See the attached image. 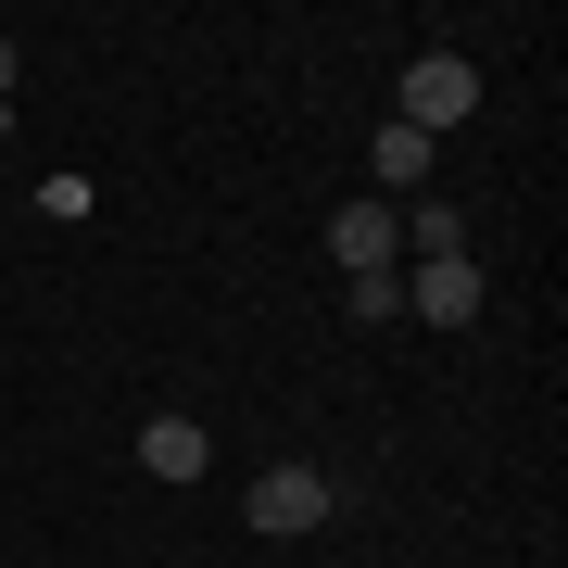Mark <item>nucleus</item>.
I'll return each instance as SVG.
<instances>
[{
	"instance_id": "f257e3e1",
	"label": "nucleus",
	"mask_w": 568,
	"mask_h": 568,
	"mask_svg": "<svg viewBox=\"0 0 568 568\" xmlns=\"http://www.w3.org/2000/svg\"><path fill=\"white\" fill-rule=\"evenodd\" d=\"M467 114H480V63H467V51H417L405 63V126L443 140V126H467Z\"/></svg>"
},
{
	"instance_id": "f03ea898",
	"label": "nucleus",
	"mask_w": 568,
	"mask_h": 568,
	"mask_svg": "<svg viewBox=\"0 0 568 568\" xmlns=\"http://www.w3.org/2000/svg\"><path fill=\"white\" fill-rule=\"evenodd\" d=\"M328 518H342L328 467H265V480H253V530H265V544H304V530H328Z\"/></svg>"
},
{
	"instance_id": "7ed1b4c3",
	"label": "nucleus",
	"mask_w": 568,
	"mask_h": 568,
	"mask_svg": "<svg viewBox=\"0 0 568 568\" xmlns=\"http://www.w3.org/2000/svg\"><path fill=\"white\" fill-rule=\"evenodd\" d=\"M328 253H342V278H379V265L405 253V215L366 190V203H342V215H328Z\"/></svg>"
},
{
	"instance_id": "20e7f679",
	"label": "nucleus",
	"mask_w": 568,
	"mask_h": 568,
	"mask_svg": "<svg viewBox=\"0 0 568 568\" xmlns=\"http://www.w3.org/2000/svg\"><path fill=\"white\" fill-rule=\"evenodd\" d=\"M405 316H429V328H467V316H480V253H429L417 278H405Z\"/></svg>"
},
{
	"instance_id": "39448f33",
	"label": "nucleus",
	"mask_w": 568,
	"mask_h": 568,
	"mask_svg": "<svg viewBox=\"0 0 568 568\" xmlns=\"http://www.w3.org/2000/svg\"><path fill=\"white\" fill-rule=\"evenodd\" d=\"M366 178H379V203H417V190H429V140H417L405 114H392L379 140H366Z\"/></svg>"
},
{
	"instance_id": "423d86ee",
	"label": "nucleus",
	"mask_w": 568,
	"mask_h": 568,
	"mask_svg": "<svg viewBox=\"0 0 568 568\" xmlns=\"http://www.w3.org/2000/svg\"><path fill=\"white\" fill-rule=\"evenodd\" d=\"M140 467H152V480H203V467H215V429L203 417H152L140 429Z\"/></svg>"
},
{
	"instance_id": "0eeeda50",
	"label": "nucleus",
	"mask_w": 568,
	"mask_h": 568,
	"mask_svg": "<svg viewBox=\"0 0 568 568\" xmlns=\"http://www.w3.org/2000/svg\"><path fill=\"white\" fill-rule=\"evenodd\" d=\"M392 215H405V241H417V265H429V253H467V215L443 203V190H417V203H392Z\"/></svg>"
},
{
	"instance_id": "6e6552de",
	"label": "nucleus",
	"mask_w": 568,
	"mask_h": 568,
	"mask_svg": "<svg viewBox=\"0 0 568 568\" xmlns=\"http://www.w3.org/2000/svg\"><path fill=\"white\" fill-rule=\"evenodd\" d=\"M354 316L379 328V316H405V265H379V278H354Z\"/></svg>"
}]
</instances>
